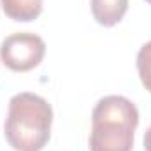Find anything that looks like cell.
<instances>
[{
	"label": "cell",
	"mask_w": 151,
	"mask_h": 151,
	"mask_svg": "<svg viewBox=\"0 0 151 151\" xmlns=\"http://www.w3.org/2000/svg\"><path fill=\"white\" fill-rule=\"evenodd\" d=\"M46 44L37 34L18 32L5 37L0 44V60L14 72H27L42 62Z\"/></svg>",
	"instance_id": "3"
},
{
	"label": "cell",
	"mask_w": 151,
	"mask_h": 151,
	"mask_svg": "<svg viewBox=\"0 0 151 151\" xmlns=\"http://www.w3.org/2000/svg\"><path fill=\"white\" fill-rule=\"evenodd\" d=\"M139 125L135 104L121 95H107L91 113L90 151H132Z\"/></svg>",
	"instance_id": "2"
},
{
	"label": "cell",
	"mask_w": 151,
	"mask_h": 151,
	"mask_svg": "<svg viewBox=\"0 0 151 151\" xmlns=\"http://www.w3.org/2000/svg\"><path fill=\"white\" fill-rule=\"evenodd\" d=\"M144 150L151 151V127L146 130V134H144Z\"/></svg>",
	"instance_id": "7"
},
{
	"label": "cell",
	"mask_w": 151,
	"mask_h": 151,
	"mask_svg": "<svg viewBox=\"0 0 151 151\" xmlns=\"http://www.w3.org/2000/svg\"><path fill=\"white\" fill-rule=\"evenodd\" d=\"M128 9V0H91V14L102 27L118 25Z\"/></svg>",
	"instance_id": "4"
},
{
	"label": "cell",
	"mask_w": 151,
	"mask_h": 151,
	"mask_svg": "<svg viewBox=\"0 0 151 151\" xmlns=\"http://www.w3.org/2000/svg\"><path fill=\"white\" fill-rule=\"evenodd\" d=\"M146 2H148V4H151V0H146Z\"/></svg>",
	"instance_id": "8"
},
{
	"label": "cell",
	"mask_w": 151,
	"mask_h": 151,
	"mask_svg": "<svg viewBox=\"0 0 151 151\" xmlns=\"http://www.w3.org/2000/svg\"><path fill=\"white\" fill-rule=\"evenodd\" d=\"M0 5L14 21H34L42 12V0H0Z\"/></svg>",
	"instance_id": "5"
},
{
	"label": "cell",
	"mask_w": 151,
	"mask_h": 151,
	"mask_svg": "<svg viewBox=\"0 0 151 151\" xmlns=\"http://www.w3.org/2000/svg\"><path fill=\"white\" fill-rule=\"evenodd\" d=\"M137 72L142 86L151 93V40L142 44L137 53Z\"/></svg>",
	"instance_id": "6"
},
{
	"label": "cell",
	"mask_w": 151,
	"mask_h": 151,
	"mask_svg": "<svg viewBox=\"0 0 151 151\" xmlns=\"http://www.w3.org/2000/svg\"><path fill=\"white\" fill-rule=\"evenodd\" d=\"M53 109L40 95L23 91L9 100L5 139L16 151H40L51 137Z\"/></svg>",
	"instance_id": "1"
}]
</instances>
